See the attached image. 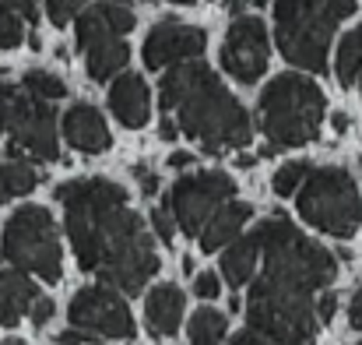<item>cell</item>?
<instances>
[{
    "label": "cell",
    "instance_id": "9a60e30c",
    "mask_svg": "<svg viewBox=\"0 0 362 345\" xmlns=\"http://www.w3.org/2000/svg\"><path fill=\"white\" fill-rule=\"evenodd\" d=\"M64 134L85 155H99V152H106L113 145V134H110L103 113L95 106H88V103H78V106L67 110V116H64Z\"/></svg>",
    "mask_w": 362,
    "mask_h": 345
},
{
    "label": "cell",
    "instance_id": "ffe728a7",
    "mask_svg": "<svg viewBox=\"0 0 362 345\" xmlns=\"http://www.w3.org/2000/svg\"><path fill=\"white\" fill-rule=\"evenodd\" d=\"M257 257H260V247H257V236H243V239H233L229 250L222 254V275L233 289H243L253 271H257Z\"/></svg>",
    "mask_w": 362,
    "mask_h": 345
},
{
    "label": "cell",
    "instance_id": "bcb514c9",
    "mask_svg": "<svg viewBox=\"0 0 362 345\" xmlns=\"http://www.w3.org/2000/svg\"><path fill=\"white\" fill-rule=\"evenodd\" d=\"M0 261H4V250H0Z\"/></svg>",
    "mask_w": 362,
    "mask_h": 345
},
{
    "label": "cell",
    "instance_id": "f1b7e54d",
    "mask_svg": "<svg viewBox=\"0 0 362 345\" xmlns=\"http://www.w3.org/2000/svg\"><path fill=\"white\" fill-rule=\"evenodd\" d=\"M151 226H155V232H158L165 243L176 236V222H173V215H169V208H165V205H158V208L151 212Z\"/></svg>",
    "mask_w": 362,
    "mask_h": 345
},
{
    "label": "cell",
    "instance_id": "ab89813d",
    "mask_svg": "<svg viewBox=\"0 0 362 345\" xmlns=\"http://www.w3.org/2000/svg\"><path fill=\"white\" fill-rule=\"evenodd\" d=\"M331 120H334V127H338V130H345V127H349V116L345 113H334Z\"/></svg>",
    "mask_w": 362,
    "mask_h": 345
},
{
    "label": "cell",
    "instance_id": "8992f818",
    "mask_svg": "<svg viewBox=\"0 0 362 345\" xmlns=\"http://www.w3.org/2000/svg\"><path fill=\"white\" fill-rule=\"evenodd\" d=\"M257 247L264 257V271L292 278L306 289H327V282H334L338 275V261L331 250H324L320 243H313L310 236L296 230L285 215H271L267 222H260L257 230Z\"/></svg>",
    "mask_w": 362,
    "mask_h": 345
},
{
    "label": "cell",
    "instance_id": "60d3db41",
    "mask_svg": "<svg viewBox=\"0 0 362 345\" xmlns=\"http://www.w3.org/2000/svg\"><path fill=\"white\" fill-rule=\"evenodd\" d=\"M236 166H240V169H246V166H253V155H240V159H236Z\"/></svg>",
    "mask_w": 362,
    "mask_h": 345
},
{
    "label": "cell",
    "instance_id": "74e56055",
    "mask_svg": "<svg viewBox=\"0 0 362 345\" xmlns=\"http://www.w3.org/2000/svg\"><path fill=\"white\" fill-rule=\"evenodd\" d=\"M158 134H162V137H165V141H173V137H176V123H173V120H169V116H165V120H162V123H158Z\"/></svg>",
    "mask_w": 362,
    "mask_h": 345
},
{
    "label": "cell",
    "instance_id": "cb8c5ba5",
    "mask_svg": "<svg viewBox=\"0 0 362 345\" xmlns=\"http://www.w3.org/2000/svg\"><path fill=\"white\" fill-rule=\"evenodd\" d=\"M25 96L42 99V103H53V99H64L67 96V85L57 74H49V71H28L25 74Z\"/></svg>",
    "mask_w": 362,
    "mask_h": 345
},
{
    "label": "cell",
    "instance_id": "b9f144b4",
    "mask_svg": "<svg viewBox=\"0 0 362 345\" xmlns=\"http://www.w3.org/2000/svg\"><path fill=\"white\" fill-rule=\"evenodd\" d=\"M0 345H25V339H4Z\"/></svg>",
    "mask_w": 362,
    "mask_h": 345
},
{
    "label": "cell",
    "instance_id": "d6986e66",
    "mask_svg": "<svg viewBox=\"0 0 362 345\" xmlns=\"http://www.w3.org/2000/svg\"><path fill=\"white\" fill-rule=\"evenodd\" d=\"M35 300H39V289H35V282H32L25 271H18V268L0 271V324H4V328L18 324L21 314H25Z\"/></svg>",
    "mask_w": 362,
    "mask_h": 345
},
{
    "label": "cell",
    "instance_id": "7c38bea8",
    "mask_svg": "<svg viewBox=\"0 0 362 345\" xmlns=\"http://www.w3.org/2000/svg\"><path fill=\"white\" fill-rule=\"evenodd\" d=\"M71 328L81 335H95V339H134V317L130 307L123 303V296H117L106 285H88L81 293H74L71 300Z\"/></svg>",
    "mask_w": 362,
    "mask_h": 345
},
{
    "label": "cell",
    "instance_id": "d590c367",
    "mask_svg": "<svg viewBox=\"0 0 362 345\" xmlns=\"http://www.w3.org/2000/svg\"><path fill=\"white\" fill-rule=\"evenodd\" d=\"M229 345H271V342H267V339H260V335H253V332H240Z\"/></svg>",
    "mask_w": 362,
    "mask_h": 345
},
{
    "label": "cell",
    "instance_id": "44dd1931",
    "mask_svg": "<svg viewBox=\"0 0 362 345\" xmlns=\"http://www.w3.org/2000/svg\"><path fill=\"white\" fill-rule=\"evenodd\" d=\"M226 332H229L226 314H218V310H211V307H201V310L190 317V324H187L190 345H222Z\"/></svg>",
    "mask_w": 362,
    "mask_h": 345
},
{
    "label": "cell",
    "instance_id": "8d00e7d4",
    "mask_svg": "<svg viewBox=\"0 0 362 345\" xmlns=\"http://www.w3.org/2000/svg\"><path fill=\"white\" fill-rule=\"evenodd\" d=\"M169 166H173V169L194 166V155H190V152H173V155H169Z\"/></svg>",
    "mask_w": 362,
    "mask_h": 345
},
{
    "label": "cell",
    "instance_id": "ac0fdd59",
    "mask_svg": "<svg viewBox=\"0 0 362 345\" xmlns=\"http://www.w3.org/2000/svg\"><path fill=\"white\" fill-rule=\"evenodd\" d=\"M144 321H148L151 335H176L180 321H183V293L169 282L155 285L144 303Z\"/></svg>",
    "mask_w": 362,
    "mask_h": 345
},
{
    "label": "cell",
    "instance_id": "7dc6e473",
    "mask_svg": "<svg viewBox=\"0 0 362 345\" xmlns=\"http://www.w3.org/2000/svg\"><path fill=\"white\" fill-rule=\"evenodd\" d=\"M0 205H4V198H0Z\"/></svg>",
    "mask_w": 362,
    "mask_h": 345
},
{
    "label": "cell",
    "instance_id": "f35d334b",
    "mask_svg": "<svg viewBox=\"0 0 362 345\" xmlns=\"http://www.w3.org/2000/svg\"><path fill=\"white\" fill-rule=\"evenodd\" d=\"M226 7H229V14H240L243 7H246V0H226Z\"/></svg>",
    "mask_w": 362,
    "mask_h": 345
},
{
    "label": "cell",
    "instance_id": "836d02e7",
    "mask_svg": "<svg viewBox=\"0 0 362 345\" xmlns=\"http://www.w3.org/2000/svg\"><path fill=\"white\" fill-rule=\"evenodd\" d=\"M349 324H352L356 332H362V289L352 296V307H349Z\"/></svg>",
    "mask_w": 362,
    "mask_h": 345
},
{
    "label": "cell",
    "instance_id": "681fc988",
    "mask_svg": "<svg viewBox=\"0 0 362 345\" xmlns=\"http://www.w3.org/2000/svg\"><path fill=\"white\" fill-rule=\"evenodd\" d=\"M359 345H362V342H359Z\"/></svg>",
    "mask_w": 362,
    "mask_h": 345
},
{
    "label": "cell",
    "instance_id": "f6af8a7d",
    "mask_svg": "<svg viewBox=\"0 0 362 345\" xmlns=\"http://www.w3.org/2000/svg\"><path fill=\"white\" fill-rule=\"evenodd\" d=\"M60 345H78V342H60Z\"/></svg>",
    "mask_w": 362,
    "mask_h": 345
},
{
    "label": "cell",
    "instance_id": "7bdbcfd3",
    "mask_svg": "<svg viewBox=\"0 0 362 345\" xmlns=\"http://www.w3.org/2000/svg\"><path fill=\"white\" fill-rule=\"evenodd\" d=\"M250 4H257V7H264V4H271V0H250Z\"/></svg>",
    "mask_w": 362,
    "mask_h": 345
},
{
    "label": "cell",
    "instance_id": "4316f807",
    "mask_svg": "<svg viewBox=\"0 0 362 345\" xmlns=\"http://www.w3.org/2000/svg\"><path fill=\"white\" fill-rule=\"evenodd\" d=\"M21 39H25L21 18L7 4H0V50H14V46H21Z\"/></svg>",
    "mask_w": 362,
    "mask_h": 345
},
{
    "label": "cell",
    "instance_id": "603a6c76",
    "mask_svg": "<svg viewBox=\"0 0 362 345\" xmlns=\"http://www.w3.org/2000/svg\"><path fill=\"white\" fill-rule=\"evenodd\" d=\"M359 78H362V25L341 39V50H338V81L345 89H352Z\"/></svg>",
    "mask_w": 362,
    "mask_h": 345
},
{
    "label": "cell",
    "instance_id": "7402d4cb",
    "mask_svg": "<svg viewBox=\"0 0 362 345\" xmlns=\"http://www.w3.org/2000/svg\"><path fill=\"white\" fill-rule=\"evenodd\" d=\"M35 183H39V173L32 169V162H25V159H11V162L0 166V198H4V201L35 191Z\"/></svg>",
    "mask_w": 362,
    "mask_h": 345
},
{
    "label": "cell",
    "instance_id": "4dcf8cb0",
    "mask_svg": "<svg viewBox=\"0 0 362 345\" xmlns=\"http://www.w3.org/2000/svg\"><path fill=\"white\" fill-rule=\"evenodd\" d=\"M313 310H317V321H331L334 317V310H338V293H320V300L313 303Z\"/></svg>",
    "mask_w": 362,
    "mask_h": 345
},
{
    "label": "cell",
    "instance_id": "3957f363",
    "mask_svg": "<svg viewBox=\"0 0 362 345\" xmlns=\"http://www.w3.org/2000/svg\"><path fill=\"white\" fill-rule=\"evenodd\" d=\"M250 300H246V321L250 332L274 345H313L317 342V310H313V289L260 271L250 278Z\"/></svg>",
    "mask_w": 362,
    "mask_h": 345
},
{
    "label": "cell",
    "instance_id": "e575fe53",
    "mask_svg": "<svg viewBox=\"0 0 362 345\" xmlns=\"http://www.w3.org/2000/svg\"><path fill=\"white\" fill-rule=\"evenodd\" d=\"M134 173H137V180H141V191H144V194H155V191H158V176H151L144 166H137Z\"/></svg>",
    "mask_w": 362,
    "mask_h": 345
},
{
    "label": "cell",
    "instance_id": "5bb4252c",
    "mask_svg": "<svg viewBox=\"0 0 362 345\" xmlns=\"http://www.w3.org/2000/svg\"><path fill=\"white\" fill-rule=\"evenodd\" d=\"M204 46H208L204 28L183 25V21H158L144 39V64L158 71V67H173L183 60H197Z\"/></svg>",
    "mask_w": 362,
    "mask_h": 345
},
{
    "label": "cell",
    "instance_id": "83f0119b",
    "mask_svg": "<svg viewBox=\"0 0 362 345\" xmlns=\"http://www.w3.org/2000/svg\"><path fill=\"white\" fill-rule=\"evenodd\" d=\"M218 289H222V282H218V275H215V271H201V275L194 278V293H197L201 300H215V296H218Z\"/></svg>",
    "mask_w": 362,
    "mask_h": 345
},
{
    "label": "cell",
    "instance_id": "ba28073f",
    "mask_svg": "<svg viewBox=\"0 0 362 345\" xmlns=\"http://www.w3.org/2000/svg\"><path fill=\"white\" fill-rule=\"evenodd\" d=\"M0 250H4V257L14 261L18 271L39 275L42 282H60V275H64L60 236H57L49 212L39 205H25L7 219Z\"/></svg>",
    "mask_w": 362,
    "mask_h": 345
},
{
    "label": "cell",
    "instance_id": "1f68e13d",
    "mask_svg": "<svg viewBox=\"0 0 362 345\" xmlns=\"http://www.w3.org/2000/svg\"><path fill=\"white\" fill-rule=\"evenodd\" d=\"M28 310H32V324H35V328H42V324H46V321L53 317V310H57V307H53V300L39 296V300H35V303H32Z\"/></svg>",
    "mask_w": 362,
    "mask_h": 345
},
{
    "label": "cell",
    "instance_id": "30bf717a",
    "mask_svg": "<svg viewBox=\"0 0 362 345\" xmlns=\"http://www.w3.org/2000/svg\"><path fill=\"white\" fill-rule=\"evenodd\" d=\"M233 198H236L233 176H226L218 169H204V173H190V176L176 180L169 198H165V208H169L173 222L187 236H197L201 226L211 219V212Z\"/></svg>",
    "mask_w": 362,
    "mask_h": 345
},
{
    "label": "cell",
    "instance_id": "5b68a950",
    "mask_svg": "<svg viewBox=\"0 0 362 345\" xmlns=\"http://www.w3.org/2000/svg\"><path fill=\"white\" fill-rule=\"evenodd\" d=\"M327 113L324 92L303 74H278L260 96V127L267 148H299L317 141Z\"/></svg>",
    "mask_w": 362,
    "mask_h": 345
},
{
    "label": "cell",
    "instance_id": "7a4b0ae2",
    "mask_svg": "<svg viewBox=\"0 0 362 345\" xmlns=\"http://www.w3.org/2000/svg\"><path fill=\"white\" fill-rule=\"evenodd\" d=\"M158 106L176 116V130L201 141V148L211 155L243 148L253 130L236 96L201 60H183L158 81Z\"/></svg>",
    "mask_w": 362,
    "mask_h": 345
},
{
    "label": "cell",
    "instance_id": "9c48e42d",
    "mask_svg": "<svg viewBox=\"0 0 362 345\" xmlns=\"http://www.w3.org/2000/svg\"><path fill=\"white\" fill-rule=\"evenodd\" d=\"M74 28L88 74L95 81H110L127 67L130 46L123 43V35L134 28V11L127 4H92L85 14H78Z\"/></svg>",
    "mask_w": 362,
    "mask_h": 345
},
{
    "label": "cell",
    "instance_id": "52a82bcc",
    "mask_svg": "<svg viewBox=\"0 0 362 345\" xmlns=\"http://www.w3.org/2000/svg\"><path fill=\"white\" fill-rule=\"evenodd\" d=\"M299 215L327 236L349 239L362 222V198L352 173L341 166L310 169L299 191Z\"/></svg>",
    "mask_w": 362,
    "mask_h": 345
},
{
    "label": "cell",
    "instance_id": "277c9868",
    "mask_svg": "<svg viewBox=\"0 0 362 345\" xmlns=\"http://www.w3.org/2000/svg\"><path fill=\"white\" fill-rule=\"evenodd\" d=\"M356 11V0H274V39L288 64L324 74L334 28Z\"/></svg>",
    "mask_w": 362,
    "mask_h": 345
},
{
    "label": "cell",
    "instance_id": "d6a6232c",
    "mask_svg": "<svg viewBox=\"0 0 362 345\" xmlns=\"http://www.w3.org/2000/svg\"><path fill=\"white\" fill-rule=\"evenodd\" d=\"M0 4H7L14 14H25V18H32V21H35V14H39V7H35L39 0H0Z\"/></svg>",
    "mask_w": 362,
    "mask_h": 345
},
{
    "label": "cell",
    "instance_id": "2e32d148",
    "mask_svg": "<svg viewBox=\"0 0 362 345\" xmlns=\"http://www.w3.org/2000/svg\"><path fill=\"white\" fill-rule=\"evenodd\" d=\"M110 110L130 130H137V127L148 123V116H151V92H148V85H144L141 74H120L113 81V89H110Z\"/></svg>",
    "mask_w": 362,
    "mask_h": 345
},
{
    "label": "cell",
    "instance_id": "484cf974",
    "mask_svg": "<svg viewBox=\"0 0 362 345\" xmlns=\"http://www.w3.org/2000/svg\"><path fill=\"white\" fill-rule=\"evenodd\" d=\"M88 4H123V0H46V14L57 28H64L67 21H74V14H81V7Z\"/></svg>",
    "mask_w": 362,
    "mask_h": 345
},
{
    "label": "cell",
    "instance_id": "ee69618b",
    "mask_svg": "<svg viewBox=\"0 0 362 345\" xmlns=\"http://www.w3.org/2000/svg\"><path fill=\"white\" fill-rule=\"evenodd\" d=\"M169 4H194V0H169Z\"/></svg>",
    "mask_w": 362,
    "mask_h": 345
},
{
    "label": "cell",
    "instance_id": "f546056e",
    "mask_svg": "<svg viewBox=\"0 0 362 345\" xmlns=\"http://www.w3.org/2000/svg\"><path fill=\"white\" fill-rule=\"evenodd\" d=\"M14 99H18V89H14V85H7V81H0V134L7 130V120H11V106H14Z\"/></svg>",
    "mask_w": 362,
    "mask_h": 345
},
{
    "label": "cell",
    "instance_id": "8fae6325",
    "mask_svg": "<svg viewBox=\"0 0 362 345\" xmlns=\"http://www.w3.org/2000/svg\"><path fill=\"white\" fill-rule=\"evenodd\" d=\"M7 134H11V159H32V162L60 159L57 113L42 99L18 92V99L11 106V120H7Z\"/></svg>",
    "mask_w": 362,
    "mask_h": 345
},
{
    "label": "cell",
    "instance_id": "4fadbf2b",
    "mask_svg": "<svg viewBox=\"0 0 362 345\" xmlns=\"http://www.w3.org/2000/svg\"><path fill=\"white\" fill-rule=\"evenodd\" d=\"M222 67L243 85H253L264 78V71H267V25L260 18H240L229 28L226 46H222Z\"/></svg>",
    "mask_w": 362,
    "mask_h": 345
},
{
    "label": "cell",
    "instance_id": "e0dca14e",
    "mask_svg": "<svg viewBox=\"0 0 362 345\" xmlns=\"http://www.w3.org/2000/svg\"><path fill=\"white\" fill-rule=\"evenodd\" d=\"M250 215H253V208L243 205V201H226L222 208H215L211 219L197 232V236H201V250H204V254H215V250H222L226 243H233L243 232V226L250 222Z\"/></svg>",
    "mask_w": 362,
    "mask_h": 345
},
{
    "label": "cell",
    "instance_id": "d4e9b609",
    "mask_svg": "<svg viewBox=\"0 0 362 345\" xmlns=\"http://www.w3.org/2000/svg\"><path fill=\"white\" fill-rule=\"evenodd\" d=\"M310 162H285L278 173H274V194L278 198H292L296 191H299V183L310 176Z\"/></svg>",
    "mask_w": 362,
    "mask_h": 345
},
{
    "label": "cell",
    "instance_id": "6da1fadb",
    "mask_svg": "<svg viewBox=\"0 0 362 345\" xmlns=\"http://www.w3.org/2000/svg\"><path fill=\"white\" fill-rule=\"evenodd\" d=\"M57 198L67 212V236L78 264L120 293H141L158 271V254L137 212L127 208V191L113 180L88 176L64 183Z\"/></svg>",
    "mask_w": 362,
    "mask_h": 345
},
{
    "label": "cell",
    "instance_id": "c3c4849f",
    "mask_svg": "<svg viewBox=\"0 0 362 345\" xmlns=\"http://www.w3.org/2000/svg\"><path fill=\"white\" fill-rule=\"evenodd\" d=\"M359 81H362V78H359Z\"/></svg>",
    "mask_w": 362,
    "mask_h": 345
}]
</instances>
